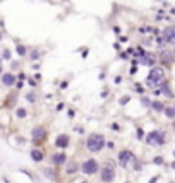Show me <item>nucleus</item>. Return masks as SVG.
<instances>
[{"instance_id": "33", "label": "nucleus", "mask_w": 175, "mask_h": 183, "mask_svg": "<svg viewBox=\"0 0 175 183\" xmlns=\"http://www.w3.org/2000/svg\"><path fill=\"white\" fill-rule=\"evenodd\" d=\"M173 156H175V152H173Z\"/></svg>"}, {"instance_id": "1", "label": "nucleus", "mask_w": 175, "mask_h": 183, "mask_svg": "<svg viewBox=\"0 0 175 183\" xmlns=\"http://www.w3.org/2000/svg\"><path fill=\"white\" fill-rule=\"evenodd\" d=\"M165 79V70L161 67H153L151 72L148 74L146 77V86L148 87H158L161 86V80Z\"/></svg>"}, {"instance_id": "23", "label": "nucleus", "mask_w": 175, "mask_h": 183, "mask_svg": "<svg viewBox=\"0 0 175 183\" xmlns=\"http://www.w3.org/2000/svg\"><path fill=\"white\" fill-rule=\"evenodd\" d=\"M129 99H131L129 96H124L122 99H120V105H127V103H129Z\"/></svg>"}, {"instance_id": "20", "label": "nucleus", "mask_w": 175, "mask_h": 183, "mask_svg": "<svg viewBox=\"0 0 175 183\" xmlns=\"http://www.w3.org/2000/svg\"><path fill=\"white\" fill-rule=\"evenodd\" d=\"M17 116H19V118H24V116H26V110L19 108V110H17Z\"/></svg>"}, {"instance_id": "17", "label": "nucleus", "mask_w": 175, "mask_h": 183, "mask_svg": "<svg viewBox=\"0 0 175 183\" xmlns=\"http://www.w3.org/2000/svg\"><path fill=\"white\" fill-rule=\"evenodd\" d=\"M77 171V164L76 162H69V168H67V173H76Z\"/></svg>"}, {"instance_id": "2", "label": "nucleus", "mask_w": 175, "mask_h": 183, "mask_svg": "<svg viewBox=\"0 0 175 183\" xmlns=\"http://www.w3.org/2000/svg\"><path fill=\"white\" fill-rule=\"evenodd\" d=\"M118 162H120L122 168H127V169H131V166H132L134 169H141V168H139V162L136 161V157H134V154L131 151L120 152V154H118Z\"/></svg>"}, {"instance_id": "8", "label": "nucleus", "mask_w": 175, "mask_h": 183, "mask_svg": "<svg viewBox=\"0 0 175 183\" xmlns=\"http://www.w3.org/2000/svg\"><path fill=\"white\" fill-rule=\"evenodd\" d=\"M156 55H153V53H144L143 55V60H141V63H144V65H148V67H153L154 63H156Z\"/></svg>"}, {"instance_id": "4", "label": "nucleus", "mask_w": 175, "mask_h": 183, "mask_svg": "<svg viewBox=\"0 0 175 183\" xmlns=\"http://www.w3.org/2000/svg\"><path fill=\"white\" fill-rule=\"evenodd\" d=\"M115 178V164L112 161H106L105 166L101 168V181H113Z\"/></svg>"}, {"instance_id": "16", "label": "nucleus", "mask_w": 175, "mask_h": 183, "mask_svg": "<svg viewBox=\"0 0 175 183\" xmlns=\"http://www.w3.org/2000/svg\"><path fill=\"white\" fill-rule=\"evenodd\" d=\"M165 115L168 118H173L175 116V108H165Z\"/></svg>"}, {"instance_id": "18", "label": "nucleus", "mask_w": 175, "mask_h": 183, "mask_svg": "<svg viewBox=\"0 0 175 183\" xmlns=\"http://www.w3.org/2000/svg\"><path fill=\"white\" fill-rule=\"evenodd\" d=\"M17 53H19L21 57H24V55H26V48L22 46V45H17Z\"/></svg>"}, {"instance_id": "10", "label": "nucleus", "mask_w": 175, "mask_h": 183, "mask_svg": "<svg viewBox=\"0 0 175 183\" xmlns=\"http://www.w3.org/2000/svg\"><path fill=\"white\" fill-rule=\"evenodd\" d=\"M160 58H161V62H165V63H170V62H173L175 55H173L172 52H167V50H163V52L160 53Z\"/></svg>"}, {"instance_id": "28", "label": "nucleus", "mask_w": 175, "mask_h": 183, "mask_svg": "<svg viewBox=\"0 0 175 183\" xmlns=\"http://www.w3.org/2000/svg\"><path fill=\"white\" fill-rule=\"evenodd\" d=\"M38 57H40V53H38V52H33V60H36Z\"/></svg>"}, {"instance_id": "15", "label": "nucleus", "mask_w": 175, "mask_h": 183, "mask_svg": "<svg viewBox=\"0 0 175 183\" xmlns=\"http://www.w3.org/2000/svg\"><path fill=\"white\" fill-rule=\"evenodd\" d=\"M153 108H154L156 111H163V110H165L163 103H160V101H154V103H153Z\"/></svg>"}, {"instance_id": "21", "label": "nucleus", "mask_w": 175, "mask_h": 183, "mask_svg": "<svg viewBox=\"0 0 175 183\" xmlns=\"http://www.w3.org/2000/svg\"><path fill=\"white\" fill-rule=\"evenodd\" d=\"M45 173H47V176H50L52 180H55V178H57V176H55V173L50 171V169H45Z\"/></svg>"}, {"instance_id": "25", "label": "nucleus", "mask_w": 175, "mask_h": 183, "mask_svg": "<svg viewBox=\"0 0 175 183\" xmlns=\"http://www.w3.org/2000/svg\"><path fill=\"white\" fill-rule=\"evenodd\" d=\"M26 98H28V101H31V103L34 101V94H33V93H29V94H28Z\"/></svg>"}, {"instance_id": "5", "label": "nucleus", "mask_w": 175, "mask_h": 183, "mask_svg": "<svg viewBox=\"0 0 175 183\" xmlns=\"http://www.w3.org/2000/svg\"><path fill=\"white\" fill-rule=\"evenodd\" d=\"M163 139H165L163 134H161V132H158V130L149 132L148 135H146V142H148V144H151V146H161V144H165Z\"/></svg>"}, {"instance_id": "27", "label": "nucleus", "mask_w": 175, "mask_h": 183, "mask_svg": "<svg viewBox=\"0 0 175 183\" xmlns=\"http://www.w3.org/2000/svg\"><path fill=\"white\" fill-rule=\"evenodd\" d=\"M143 105H144V106H149V105H151V103H149V99H146V98H143Z\"/></svg>"}, {"instance_id": "19", "label": "nucleus", "mask_w": 175, "mask_h": 183, "mask_svg": "<svg viewBox=\"0 0 175 183\" xmlns=\"http://www.w3.org/2000/svg\"><path fill=\"white\" fill-rule=\"evenodd\" d=\"M161 87H163V93H165V94H167V96H172V91H170V89H168V84H163Z\"/></svg>"}, {"instance_id": "22", "label": "nucleus", "mask_w": 175, "mask_h": 183, "mask_svg": "<svg viewBox=\"0 0 175 183\" xmlns=\"http://www.w3.org/2000/svg\"><path fill=\"white\" fill-rule=\"evenodd\" d=\"M153 161H154V164H163V157L156 156V157H154V159H153Z\"/></svg>"}, {"instance_id": "31", "label": "nucleus", "mask_w": 175, "mask_h": 183, "mask_svg": "<svg viewBox=\"0 0 175 183\" xmlns=\"http://www.w3.org/2000/svg\"><path fill=\"white\" fill-rule=\"evenodd\" d=\"M0 39H2V33H0Z\"/></svg>"}, {"instance_id": "14", "label": "nucleus", "mask_w": 175, "mask_h": 183, "mask_svg": "<svg viewBox=\"0 0 175 183\" xmlns=\"http://www.w3.org/2000/svg\"><path fill=\"white\" fill-rule=\"evenodd\" d=\"M31 159H33V161H36V162H40V161L43 159V152H41V151H38V149L31 151Z\"/></svg>"}, {"instance_id": "6", "label": "nucleus", "mask_w": 175, "mask_h": 183, "mask_svg": "<svg viewBox=\"0 0 175 183\" xmlns=\"http://www.w3.org/2000/svg\"><path fill=\"white\" fill-rule=\"evenodd\" d=\"M98 162L95 161V159H88V161L83 162V166H81V169H83V173L84 175H95L96 171H98Z\"/></svg>"}, {"instance_id": "7", "label": "nucleus", "mask_w": 175, "mask_h": 183, "mask_svg": "<svg viewBox=\"0 0 175 183\" xmlns=\"http://www.w3.org/2000/svg\"><path fill=\"white\" fill-rule=\"evenodd\" d=\"M163 38L167 39V43L175 45V26H168L163 29Z\"/></svg>"}, {"instance_id": "26", "label": "nucleus", "mask_w": 175, "mask_h": 183, "mask_svg": "<svg viewBox=\"0 0 175 183\" xmlns=\"http://www.w3.org/2000/svg\"><path fill=\"white\" fill-rule=\"evenodd\" d=\"M136 72H138V67H136V65H132V68H131V75H134Z\"/></svg>"}, {"instance_id": "34", "label": "nucleus", "mask_w": 175, "mask_h": 183, "mask_svg": "<svg viewBox=\"0 0 175 183\" xmlns=\"http://www.w3.org/2000/svg\"><path fill=\"white\" fill-rule=\"evenodd\" d=\"M83 183H86V181H83Z\"/></svg>"}, {"instance_id": "12", "label": "nucleus", "mask_w": 175, "mask_h": 183, "mask_svg": "<svg viewBox=\"0 0 175 183\" xmlns=\"http://www.w3.org/2000/svg\"><path fill=\"white\" fill-rule=\"evenodd\" d=\"M52 161L57 164V166H60V164H64L65 162V154L64 152H58V154H55V156L52 157Z\"/></svg>"}, {"instance_id": "13", "label": "nucleus", "mask_w": 175, "mask_h": 183, "mask_svg": "<svg viewBox=\"0 0 175 183\" xmlns=\"http://www.w3.org/2000/svg\"><path fill=\"white\" fill-rule=\"evenodd\" d=\"M57 147H67L69 146V137L67 135H58V139H57Z\"/></svg>"}, {"instance_id": "9", "label": "nucleus", "mask_w": 175, "mask_h": 183, "mask_svg": "<svg viewBox=\"0 0 175 183\" xmlns=\"http://www.w3.org/2000/svg\"><path fill=\"white\" fill-rule=\"evenodd\" d=\"M45 135H47V132H45V128H41V127H36V128L33 130V140H34V142L43 140Z\"/></svg>"}, {"instance_id": "29", "label": "nucleus", "mask_w": 175, "mask_h": 183, "mask_svg": "<svg viewBox=\"0 0 175 183\" xmlns=\"http://www.w3.org/2000/svg\"><path fill=\"white\" fill-rule=\"evenodd\" d=\"M122 82V77H115V84H120Z\"/></svg>"}, {"instance_id": "11", "label": "nucleus", "mask_w": 175, "mask_h": 183, "mask_svg": "<svg viewBox=\"0 0 175 183\" xmlns=\"http://www.w3.org/2000/svg\"><path fill=\"white\" fill-rule=\"evenodd\" d=\"M2 82H4V86H14L16 77H14L12 74H4V75H2Z\"/></svg>"}, {"instance_id": "3", "label": "nucleus", "mask_w": 175, "mask_h": 183, "mask_svg": "<svg viewBox=\"0 0 175 183\" xmlns=\"http://www.w3.org/2000/svg\"><path fill=\"white\" fill-rule=\"evenodd\" d=\"M86 146H88V151H91V152L101 151L103 146H105V137L101 135V134H93V135H89V139L86 140Z\"/></svg>"}, {"instance_id": "24", "label": "nucleus", "mask_w": 175, "mask_h": 183, "mask_svg": "<svg viewBox=\"0 0 175 183\" xmlns=\"http://www.w3.org/2000/svg\"><path fill=\"white\" fill-rule=\"evenodd\" d=\"M4 58H5V60L11 58V50H4Z\"/></svg>"}, {"instance_id": "30", "label": "nucleus", "mask_w": 175, "mask_h": 183, "mask_svg": "<svg viewBox=\"0 0 175 183\" xmlns=\"http://www.w3.org/2000/svg\"><path fill=\"white\" fill-rule=\"evenodd\" d=\"M172 168H173V169H175V161H173V162H172Z\"/></svg>"}, {"instance_id": "32", "label": "nucleus", "mask_w": 175, "mask_h": 183, "mask_svg": "<svg viewBox=\"0 0 175 183\" xmlns=\"http://www.w3.org/2000/svg\"><path fill=\"white\" fill-rule=\"evenodd\" d=\"M0 72H2V68H0Z\"/></svg>"}]
</instances>
